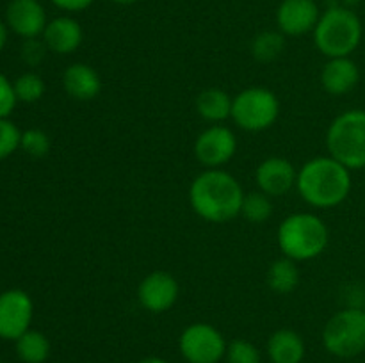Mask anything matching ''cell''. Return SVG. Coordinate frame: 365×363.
Segmentation results:
<instances>
[{
	"mask_svg": "<svg viewBox=\"0 0 365 363\" xmlns=\"http://www.w3.org/2000/svg\"><path fill=\"white\" fill-rule=\"evenodd\" d=\"M21 142V132L7 117H0V160L13 155Z\"/></svg>",
	"mask_w": 365,
	"mask_h": 363,
	"instance_id": "27",
	"label": "cell"
},
{
	"mask_svg": "<svg viewBox=\"0 0 365 363\" xmlns=\"http://www.w3.org/2000/svg\"><path fill=\"white\" fill-rule=\"evenodd\" d=\"M280 116V100L267 88H246L232 98V120L245 132H264Z\"/></svg>",
	"mask_w": 365,
	"mask_h": 363,
	"instance_id": "7",
	"label": "cell"
},
{
	"mask_svg": "<svg viewBox=\"0 0 365 363\" xmlns=\"http://www.w3.org/2000/svg\"><path fill=\"white\" fill-rule=\"evenodd\" d=\"M34 305L31 295L20 288H11L0 294V338L18 340L31 330Z\"/></svg>",
	"mask_w": 365,
	"mask_h": 363,
	"instance_id": "9",
	"label": "cell"
},
{
	"mask_svg": "<svg viewBox=\"0 0 365 363\" xmlns=\"http://www.w3.org/2000/svg\"><path fill=\"white\" fill-rule=\"evenodd\" d=\"M20 148L24 149L27 155L34 157V159H41V157L48 155L52 142H50L48 134H45L39 128H29V130L21 132V142Z\"/></svg>",
	"mask_w": 365,
	"mask_h": 363,
	"instance_id": "25",
	"label": "cell"
},
{
	"mask_svg": "<svg viewBox=\"0 0 365 363\" xmlns=\"http://www.w3.org/2000/svg\"><path fill=\"white\" fill-rule=\"evenodd\" d=\"M362 308H364V310H365V301H364V302H362Z\"/></svg>",
	"mask_w": 365,
	"mask_h": 363,
	"instance_id": "35",
	"label": "cell"
},
{
	"mask_svg": "<svg viewBox=\"0 0 365 363\" xmlns=\"http://www.w3.org/2000/svg\"><path fill=\"white\" fill-rule=\"evenodd\" d=\"M196 110L200 117L212 125H221L232 116V98L220 88H209L196 98Z\"/></svg>",
	"mask_w": 365,
	"mask_h": 363,
	"instance_id": "19",
	"label": "cell"
},
{
	"mask_svg": "<svg viewBox=\"0 0 365 363\" xmlns=\"http://www.w3.org/2000/svg\"><path fill=\"white\" fill-rule=\"evenodd\" d=\"M316 48L328 59L349 57L362 41V21L359 14L346 6H331L321 13L314 28Z\"/></svg>",
	"mask_w": 365,
	"mask_h": 363,
	"instance_id": "4",
	"label": "cell"
},
{
	"mask_svg": "<svg viewBox=\"0 0 365 363\" xmlns=\"http://www.w3.org/2000/svg\"><path fill=\"white\" fill-rule=\"evenodd\" d=\"M7 41V31H6V25L0 21V50L4 48V45H6Z\"/></svg>",
	"mask_w": 365,
	"mask_h": 363,
	"instance_id": "31",
	"label": "cell"
},
{
	"mask_svg": "<svg viewBox=\"0 0 365 363\" xmlns=\"http://www.w3.org/2000/svg\"><path fill=\"white\" fill-rule=\"evenodd\" d=\"M110 2L118 4V6H132V4L139 2V0H110Z\"/></svg>",
	"mask_w": 365,
	"mask_h": 363,
	"instance_id": "33",
	"label": "cell"
},
{
	"mask_svg": "<svg viewBox=\"0 0 365 363\" xmlns=\"http://www.w3.org/2000/svg\"><path fill=\"white\" fill-rule=\"evenodd\" d=\"M180 295V285L173 274L153 270L146 274L138 287V301L146 312L164 313L171 310Z\"/></svg>",
	"mask_w": 365,
	"mask_h": 363,
	"instance_id": "11",
	"label": "cell"
},
{
	"mask_svg": "<svg viewBox=\"0 0 365 363\" xmlns=\"http://www.w3.org/2000/svg\"><path fill=\"white\" fill-rule=\"evenodd\" d=\"M245 191L234 174L221 167L200 173L189 187L192 212L207 223L221 224L241 216Z\"/></svg>",
	"mask_w": 365,
	"mask_h": 363,
	"instance_id": "1",
	"label": "cell"
},
{
	"mask_svg": "<svg viewBox=\"0 0 365 363\" xmlns=\"http://www.w3.org/2000/svg\"><path fill=\"white\" fill-rule=\"evenodd\" d=\"M267 354L271 363H302L305 358V342L294 330L282 327L267 340Z\"/></svg>",
	"mask_w": 365,
	"mask_h": 363,
	"instance_id": "18",
	"label": "cell"
},
{
	"mask_svg": "<svg viewBox=\"0 0 365 363\" xmlns=\"http://www.w3.org/2000/svg\"><path fill=\"white\" fill-rule=\"evenodd\" d=\"M330 241L327 223L312 212L291 214L277 230V242L282 255L294 262L314 260L324 253Z\"/></svg>",
	"mask_w": 365,
	"mask_h": 363,
	"instance_id": "3",
	"label": "cell"
},
{
	"mask_svg": "<svg viewBox=\"0 0 365 363\" xmlns=\"http://www.w3.org/2000/svg\"><path fill=\"white\" fill-rule=\"evenodd\" d=\"M273 214V201L271 196L264 194L262 191H253L245 194L241 206V216L252 224H262Z\"/></svg>",
	"mask_w": 365,
	"mask_h": 363,
	"instance_id": "23",
	"label": "cell"
},
{
	"mask_svg": "<svg viewBox=\"0 0 365 363\" xmlns=\"http://www.w3.org/2000/svg\"><path fill=\"white\" fill-rule=\"evenodd\" d=\"M327 148L348 169H364L365 109H349L331 121L327 130Z\"/></svg>",
	"mask_w": 365,
	"mask_h": 363,
	"instance_id": "5",
	"label": "cell"
},
{
	"mask_svg": "<svg viewBox=\"0 0 365 363\" xmlns=\"http://www.w3.org/2000/svg\"><path fill=\"white\" fill-rule=\"evenodd\" d=\"M227 347L223 333L209 322L189 324L178 338V351L187 363H220Z\"/></svg>",
	"mask_w": 365,
	"mask_h": 363,
	"instance_id": "8",
	"label": "cell"
},
{
	"mask_svg": "<svg viewBox=\"0 0 365 363\" xmlns=\"http://www.w3.org/2000/svg\"><path fill=\"white\" fill-rule=\"evenodd\" d=\"M84 41L82 25L71 16H57L46 23L43 31V43L50 52L57 56H68L81 48Z\"/></svg>",
	"mask_w": 365,
	"mask_h": 363,
	"instance_id": "15",
	"label": "cell"
},
{
	"mask_svg": "<svg viewBox=\"0 0 365 363\" xmlns=\"http://www.w3.org/2000/svg\"><path fill=\"white\" fill-rule=\"evenodd\" d=\"M235 152H237V137L225 125H210L195 141V157L209 169L230 162Z\"/></svg>",
	"mask_w": 365,
	"mask_h": 363,
	"instance_id": "10",
	"label": "cell"
},
{
	"mask_svg": "<svg viewBox=\"0 0 365 363\" xmlns=\"http://www.w3.org/2000/svg\"><path fill=\"white\" fill-rule=\"evenodd\" d=\"M13 88L16 98L25 103L38 102L45 95V82H43V78L38 73H32V71L20 75L13 82Z\"/></svg>",
	"mask_w": 365,
	"mask_h": 363,
	"instance_id": "24",
	"label": "cell"
},
{
	"mask_svg": "<svg viewBox=\"0 0 365 363\" xmlns=\"http://www.w3.org/2000/svg\"><path fill=\"white\" fill-rule=\"evenodd\" d=\"M57 9L66 11V13H81L86 11L88 7L93 6L95 0H50Z\"/></svg>",
	"mask_w": 365,
	"mask_h": 363,
	"instance_id": "30",
	"label": "cell"
},
{
	"mask_svg": "<svg viewBox=\"0 0 365 363\" xmlns=\"http://www.w3.org/2000/svg\"><path fill=\"white\" fill-rule=\"evenodd\" d=\"M296 180H298V169L291 160L284 157H267L255 169L259 191L271 198L287 194L292 187H296Z\"/></svg>",
	"mask_w": 365,
	"mask_h": 363,
	"instance_id": "12",
	"label": "cell"
},
{
	"mask_svg": "<svg viewBox=\"0 0 365 363\" xmlns=\"http://www.w3.org/2000/svg\"><path fill=\"white\" fill-rule=\"evenodd\" d=\"M138 363H168L164 358H159V356H148V358H143L141 362Z\"/></svg>",
	"mask_w": 365,
	"mask_h": 363,
	"instance_id": "32",
	"label": "cell"
},
{
	"mask_svg": "<svg viewBox=\"0 0 365 363\" xmlns=\"http://www.w3.org/2000/svg\"><path fill=\"white\" fill-rule=\"evenodd\" d=\"M267 287L277 294H291L299 283V269L296 265L294 260L282 256V258L274 260L269 265L266 274Z\"/></svg>",
	"mask_w": 365,
	"mask_h": 363,
	"instance_id": "20",
	"label": "cell"
},
{
	"mask_svg": "<svg viewBox=\"0 0 365 363\" xmlns=\"http://www.w3.org/2000/svg\"><path fill=\"white\" fill-rule=\"evenodd\" d=\"M339 2H341L342 6H346V7H351V6H356V4H360L362 0H339Z\"/></svg>",
	"mask_w": 365,
	"mask_h": 363,
	"instance_id": "34",
	"label": "cell"
},
{
	"mask_svg": "<svg viewBox=\"0 0 365 363\" xmlns=\"http://www.w3.org/2000/svg\"><path fill=\"white\" fill-rule=\"evenodd\" d=\"M227 363H260V352L255 345L245 338H235L227 347Z\"/></svg>",
	"mask_w": 365,
	"mask_h": 363,
	"instance_id": "26",
	"label": "cell"
},
{
	"mask_svg": "<svg viewBox=\"0 0 365 363\" xmlns=\"http://www.w3.org/2000/svg\"><path fill=\"white\" fill-rule=\"evenodd\" d=\"M351 169L331 155L314 157L298 169L296 189L314 209H334L351 192Z\"/></svg>",
	"mask_w": 365,
	"mask_h": 363,
	"instance_id": "2",
	"label": "cell"
},
{
	"mask_svg": "<svg viewBox=\"0 0 365 363\" xmlns=\"http://www.w3.org/2000/svg\"><path fill=\"white\" fill-rule=\"evenodd\" d=\"M45 50H48L45 46V43H39L38 39H27L21 53H24V59L29 64H38L45 57Z\"/></svg>",
	"mask_w": 365,
	"mask_h": 363,
	"instance_id": "29",
	"label": "cell"
},
{
	"mask_svg": "<svg viewBox=\"0 0 365 363\" xmlns=\"http://www.w3.org/2000/svg\"><path fill=\"white\" fill-rule=\"evenodd\" d=\"M18 98L14 95L13 82L6 75L0 73V117H7L13 112L14 105H16Z\"/></svg>",
	"mask_w": 365,
	"mask_h": 363,
	"instance_id": "28",
	"label": "cell"
},
{
	"mask_svg": "<svg viewBox=\"0 0 365 363\" xmlns=\"http://www.w3.org/2000/svg\"><path fill=\"white\" fill-rule=\"evenodd\" d=\"M7 27L25 39L43 36L46 23L45 7L39 0H11L6 9Z\"/></svg>",
	"mask_w": 365,
	"mask_h": 363,
	"instance_id": "14",
	"label": "cell"
},
{
	"mask_svg": "<svg viewBox=\"0 0 365 363\" xmlns=\"http://www.w3.org/2000/svg\"><path fill=\"white\" fill-rule=\"evenodd\" d=\"M323 345L331 356L355 358L365 351V310L348 306L330 317L323 330Z\"/></svg>",
	"mask_w": 365,
	"mask_h": 363,
	"instance_id": "6",
	"label": "cell"
},
{
	"mask_svg": "<svg viewBox=\"0 0 365 363\" xmlns=\"http://www.w3.org/2000/svg\"><path fill=\"white\" fill-rule=\"evenodd\" d=\"M316 0H282L277 9V27L284 36H305L319 21Z\"/></svg>",
	"mask_w": 365,
	"mask_h": 363,
	"instance_id": "13",
	"label": "cell"
},
{
	"mask_svg": "<svg viewBox=\"0 0 365 363\" xmlns=\"http://www.w3.org/2000/svg\"><path fill=\"white\" fill-rule=\"evenodd\" d=\"M285 48V36L280 31H264L252 41V56L260 63L278 59Z\"/></svg>",
	"mask_w": 365,
	"mask_h": 363,
	"instance_id": "22",
	"label": "cell"
},
{
	"mask_svg": "<svg viewBox=\"0 0 365 363\" xmlns=\"http://www.w3.org/2000/svg\"><path fill=\"white\" fill-rule=\"evenodd\" d=\"M360 80V70L351 57L328 59L321 70V85L331 96L351 93Z\"/></svg>",
	"mask_w": 365,
	"mask_h": 363,
	"instance_id": "16",
	"label": "cell"
},
{
	"mask_svg": "<svg viewBox=\"0 0 365 363\" xmlns=\"http://www.w3.org/2000/svg\"><path fill=\"white\" fill-rule=\"evenodd\" d=\"M16 342V354L24 363H45L50 356V340L36 330H27Z\"/></svg>",
	"mask_w": 365,
	"mask_h": 363,
	"instance_id": "21",
	"label": "cell"
},
{
	"mask_svg": "<svg viewBox=\"0 0 365 363\" xmlns=\"http://www.w3.org/2000/svg\"><path fill=\"white\" fill-rule=\"evenodd\" d=\"M64 93L77 102L95 100L102 91V78L98 71L86 63H73L63 73Z\"/></svg>",
	"mask_w": 365,
	"mask_h": 363,
	"instance_id": "17",
	"label": "cell"
}]
</instances>
